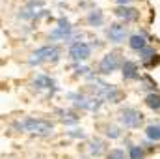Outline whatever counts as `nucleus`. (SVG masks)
<instances>
[{"label":"nucleus","instance_id":"nucleus-1","mask_svg":"<svg viewBox=\"0 0 160 159\" xmlns=\"http://www.w3.org/2000/svg\"><path fill=\"white\" fill-rule=\"evenodd\" d=\"M17 127L28 131V133H34V135H50L54 131V123L47 122V120L41 118H26L22 123H17Z\"/></svg>","mask_w":160,"mask_h":159},{"label":"nucleus","instance_id":"nucleus-2","mask_svg":"<svg viewBox=\"0 0 160 159\" xmlns=\"http://www.w3.org/2000/svg\"><path fill=\"white\" fill-rule=\"evenodd\" d=\"M60 58V49L56 45H45L38 49L32 58H30V64H41V62H56Z\"/></svg>","mask_w":160,"mask_h":159},{"label":"nucleus","instance_id":"nucleus-3","mask_svg":"<svg viewBox=\"0 0 160 159\" xmlns=\"http://www.w3.org/2000/svg\"><path fill=\"white\" fill-rule=\"evenodd\" d=\"M119 122L125 127H130V129H136L143 123V114L132 107H127L119 112Z\"/></svg>","mask_w":160,"mask_h":159},{"label":"nucleus","instance_id":"nucleus-4","mask_svg":"<svg viewBox=\"0 0 160 159\" xmlns=\"http://www.w3.org/2000/svg\"><path fill=\"white\" fill-rule=\"evenodd\" d=\"M121 60H119V52H108L102 56L101 64H99V71L102 75H108V73H114L118 68H119Z\"/></svg>","mask_w":160,"mask_h":159},{"label":"nucleus","instance_id":"nucleus-5","mask_svg":"<svg viewBox=\"0 0 160 159\" xmlns=\"http://www.w3.org/2000/svg\"><path fill=\"white\" fill-rule=\"evenodd\" d=\"M69 56H71L73 60H77V62H84V60H88V58L91 56V47H89L88 43H84V41H77V43L71 45Z\"/></svg>","mask_w":160,"mask_h":159},{"label":"nucleus","instance_id":"nucleus-6","mask_svg":"<svg viewBox=\"0 0 160 159\" xmlns=\"http://www.w3.org/2000/svg\"><path fill=\"white\" fill-rule=\"evenodd\" d=\"M106 36L112 43H123L128 36V28L121 23H116V25H110V28L106 30Z\"/></svg>","mask_w":160,"mask_h":159},{"label":"nucleus","instance_id":"nucleus-7","mask_svg":"<svg viewBox=\"0 0 160 159\" xmlns=\"http://www.w3.org/2000/svg\"><path fill=\"white\" fill-rule=\"evenodd\" d=\"M71 97L75 99V105L77 107H82V109H88V111H99L101 107V99H95V97H84V96H78V94H71Z\"/></svg>","mask_w":160,"mask_h":159},{"label":"nucleus","instance_id":"nucleus-8","mask_svg":"<svg viewBox=\"0 0 160 159\" xmlns=\"http://www.w3.org/2000/svg\"><path fill=\"white\" fill-rule=\"evenodd\" d=\"M101 97L104 101H112V103H118L121 97L119 90L112 84H106V82H101Z\"/></svg>","mask_w":160,"mask_h":159},{"label":"nucleus","instance_id":"nucleus-9","mask_svg":"<svg viewBox=\"0 0 160 159\" xmlns=\"http://www.w3.org/2000/svg\"><path fill=\"white\" fill-rule=\"evenodd\" d=\"M116 15L121 17L125 23H134V21L140 19V11H138L136 8H128V6H119V8L116 9Z\"/></svg>","mask_w":160,"mask_h":159},{"label":"nucleus","instance_id":"nucleus-10","mask_svg":"<svg viewBox=\"0 0 160 159\" xmlns=\"http://www.w3.org/2000/svg\"><path fill=\"white\" fill-rule=\"evenodd\" d=\"M71 23L67 21V19H60L58 21V28H54L52 32H50V38L52 40H56V38H62V40H65V38H69V34H71Z\"/></svg>","mask_w":160,"mask_h":159},{"label":"nucleus","instance_id":"nucleus-11","mask_svg":"<svg viewBox=\"0 0 160 159\" xmlns=\"http://www.w3.org/2000/svg\"><path fill=\"white\" fill-rule=\"evenodd\" d=\"M138 77H140V73H138V66H136V62H132V60H125V62H123V79L132 80V79H138Z\"/></svg>","mask_w":160,"mask_h":159},{"label":"nucleus","instance_id":"nucleus-12","mask_svg":"<svg viewBox=\"0 0 160 159\" xmlns=\"http://www.w3.org/2000/svg\"><path fill=\"white\" fill-rule=\"evenodd\" d=\"M128 45H130V49H134V51H142V49H145V47H147L145 36H143V34H134V36H130Z\"/></svg>","mask_w":160,"mask_h":159},{"label":"nucleus","instance_id":"nucleus-13","mask_svg":"<svg viewBox=\"0 0 160 159\" xmlns=\"http://www.w3.org/2000/svg\"><path fill=\"white\" fill-rule=\"evenodd\" d=\"M88 23H89V26H101V25L104 23L102 11H101V9H91V11L88 13Z\"/></svg>","mask_w":160,"mask_h":159},{"label":"nucleus","instance_id":"nucleus-14","mask_svg":"<svg viewBox=\"0 0 160 159\" xmlns=\"http://www.w3.org/2000/svg\"><path fill=\"white\" fill-rule=\"evenodd\" d=\"M145 105H147L149 109H153V111H160V94H157V92L147 94V97H145Z\"/></svg>","mask_w":160,"mask_h":159},{"label":"nucleus","instance_id":"nucleus-15","mask_svg":"<svg viewBox=\"0 0 160 159\" xmlns=\"http://www.w3.org/2000/svg\"><path fill=\"white\" fill-rule=\"evenodd\" d=\"M145 135H147L149 140H160V125L158 123H151V125H147Z\"/></svg>","mask_w":160,"mask_h":159},{"label":"nucleus","instance_id":"nucleus-16","mask_svg":"<svg viewBox=\"0 0 160 159\" xmlns=\"http://www.w3.org/2000/svg\"><path fill=\"white\" fill-rule=\"evenodd\" d=\"M34 84H36L38 88H52V86H54V80L48 79V77H45V75H38L36 80H34Z\"/></svg>","mask_w":160,"mask_h":159},{"label":"nucleus","instance_id":"nucleus-17","mask_svg":"<svg viewBox=\"0 0 160 159\" xmlns=\"http://www.w3.org/2000/svg\"><path fill=\"white\" fill-rule=\"evenodd\" d=\"M151 56H155V49L145 47V49H142V51H140V58L143 60V64H145V62H149V58H151Z\"/></svg>","mask_w":160,"mask_h":159},{"label":"nucleus","instance_id":"nucleus-18","mask_svg":"<svg viewBox=\"0 0 160 159\" xmlns=\"http://www.w3.org/2000/svg\"><path fill=\"white\" fill-rule=\"evenodd\" d=\"M128 156H130V159H143V150L140 146H130Z\"/></svg>","mask_w":160,"mask_h":159},{"label":"nucleus","instance_id":"nucleus-19","mask_svg":"<svg viewBox=\"0 0 160 159\" xmlns=\"http://www.w3.org/2000/svg\"><path fill=\"white\" fill-rule=\"evenodd\" d=\"M108 159H127V156H125L123 150L116 148V150H110V152H108Z\"/></svg>","mask_w":160,"mask_h":159},{"label":"nucleus","instance_id":"nucleus-20","mask_svg":"<svg viewBox=\"0 0 160 159\" xmlns=\"http://www.w3.org/2000/svg\"><path fill=\"white\" fill-rule=\"evenodd\" d=\"M89 150H91V154L99 156V154L102 152V142H101V140H95V142L91 144V148H89Z\"/></svg>","mask_w":160,"mask_h":159},{"label":"nucleus","instance_id":"nucleus-21","mask_svg":"<svg viewBox=\"0 0 160 159\" xmlns=\"http://www.w3.org/2000/svg\"><path fill=\"white\" fill-rule=\"evenodd\" d=\"M106 135H108V137H112V139H118L121 133H119V129H118V127H114V125H108V127H106Z\"/></svg>","mask_w":160,"mask_h":159},{"label":"nucleus","instance_id":"nucleus-22","mask_svg":"<svg viewBox=\"0 0 160 159\" xmlns=\"http://www.w3.org/2000/svg\"><path fill=\"white\" fill-rule=\"evenodd\" d=\"M116 2H118L119 6H127V4H130L132 0H116Z\"/></svg>","mask_w":160,"mask_h":159}]
</instances>
